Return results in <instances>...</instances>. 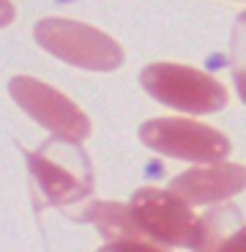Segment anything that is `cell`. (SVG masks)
Listing matches in <instances>:
<instances>
[{"instance_id":"obj_5","label":"cell","mask_w":246,"mask_h":252,"mask_svg":"<svg viewBox=\"0 0 246 252\" xmlns=\"http://www.w3.org/2000/svg\"><path fill=\"white\" fill-rule=\"evenodd\" d=\"M139 140L156 154L183 162H221L230 154V140L214 126L189 118H151L139 126Z\"/></svg>"},{"instance_id":"obj_3","label":"cell","mask_w":246,"mask_h":252,"mask_svg":"<svg viewBox=\"0 0 246 252\" xmlns=\"http://www.w3.org/2000/svg\"><path fill=\"white\" fill-rule=\"evenodd\" d=\"M132 217L142 236L162 247L194 250L202 239V220L172 189L142 187L129 200Z\"/></svg>"},{"instance_id":"obj_7","label":"cell","mask_w":246,"mask_h":252,"mask_svg":"<svg viewBox=\"0 0 246 252\" xmlns=\"http://www.w3.org/2000/svg\"><path fill=\"white\" fill-rule=\"evenodd\" d=\"M246 187V167L235 162H208L181 173L170 181V189L189 206H214L230 200Z\"/></svg>"},{"instance_id":"obj_2","label":"cell","mask_w":246,"mask_h":252,"mask_svg":"<svg viewBox=\"0 0 246 252\" xmlns=\"http://www.w3.org/2000/svg\"><path fill=\"white\" fill-rule=\"evenodd\" d=\"M33 38L57 61L88 71H115L123 66V50L112 36L85 22L47 17L36 22Z\"/></svg>"},{"instance_id":"obj_6","label":"cell","mask_w":246,"mask_h":252,"mask_svg":"<svg viewBox=\"0 0 246 252\" xmlns=\"http://www.w3.org/2000/svg\"><path fill=\"white\" fill-rule=\"evenodd\" d=\"M8 94L38 126H44L55 137L69 143H82L90 137V118L69 96L50 88L47 82L36 77H11Z\"/></svg>"},{"instance_id":"obj_1","label":"cell","mask_w":246,"mask_h":252,"mask_svg":"<svg viewBox=\"0 0 246 252\" xmlns=\"http://www.w3.org/2000/svg\"><path fill=\"white\" fill-rule=\"evenodd\" d=\"M36 208L69 206L93 192V167L80 143L52 137L36 151H25Z\"/></svg>"},{"instance_id":"obj_4","label":"cell","mask_w":246,"mask_h":252,"mask_svg":"<svg viewBox=\"0 0 246 252\" xmlns=\"http://www.w3.org/2000/svg\"><path fill=\"white\" fill-rule=\"evenodd\" d=\"M139 82L156 101L181 113L211 115L227 104V88L216 77L181 63H151L139 71Z\"/></svg>"},{"instance_id":"obj_8","label":"cell","mask_w":246,"mask_h":252,"mask_svg":"<svg viewBox=\"0 0 246 252\" xmlns=\"http://www.w3.org/2000/svg\"><path fill=\"white\" fill-rule=\"evenodd\" d=\"M194 252H246V225L235 206H221L202 220V239Z\"/></svg>"},{"instance_id":"obj_11","label":"cell","mask_w":246,"mask_h":252,"mask_svg":"<svg viewBox=\"0 0 246 252\" xmlns=\"http://www.w3.org/2000/svg\"><path fill=\"white\" fill-rule=\"evenodd\" d=\"M96 252H167V250L151 239H123V241H107Z\"/></svg>"},{"instance_id":"obj_10","label":"cell","mask_w":246,"mask_h":252,"mask_svg":"<svg viewBox=\"0 0 246 252\" xmlns=\"http://www.w3.org/2000/svg\"><path fill=\"white\" fill-rule=\"evenodd\" d=\"M230 69H233V82L241 101L246 104V11L238 14L233 25V38H230Z\"/></svg>"},{"instance_id":"obj_9","label":"cell","mask_w":246,"mask_h":252,"mask_svg":"<svg viewBox=\"0 0 246 252\" xmlns=\"http://www.w3.org/2000/svg\"><path fill=\"white\" fill-rule=\"evenodd\" d=\"M80 220L93 222V225L99 227V233L104 236L107 241L145 239L142 230L137 227V222H134V217H132V208L120 206V203H109V200L90 203V206L80 214Z\"/></svg>"}]
</instances>
